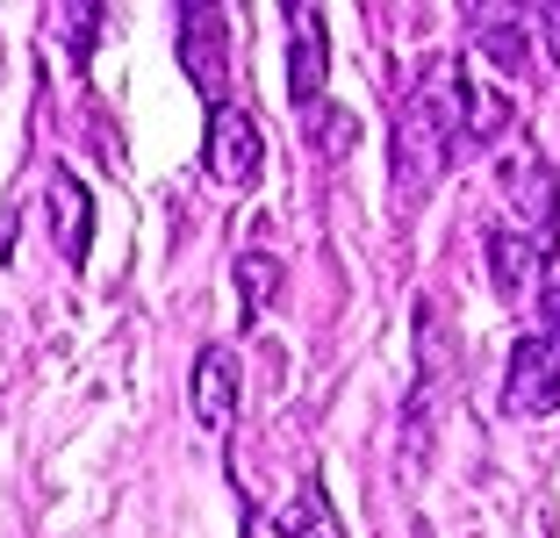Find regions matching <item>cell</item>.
I'll return each mask as SVG.
<instances>
[{
	"instance_id": "8fae6325",
	"label": "cell",
	"mask_w": 560,
	"mask_h": 538,
	"mask_svg": "<svg viewBox=\"0 0 560 538\" xmlns=\"http://www.w3.org/2000/svg\"><path fill=\"white\" fill-rule=\"evenodd\" d=\"M50 30L66 36V50H72V66H86V50H94V36H101V8L86 0V8H50Z\"/></svg>"
},
{
	"instance_id": "4fadbf2b",
	"label": "cell",
	"mask_w": 560,
	"mask_h": 538,
	"mask_svg": "<svg viewBox=\"0 0 560 538\" xmlns=\"http://www.w3.org/2000/svg\"><path fill=\"white\" fill-rule=\"evenodd\" d=\"M352 137H360V122H352L346 108H330V122H316V151H324V159H346Z\"/></svg>"
},
{
	"instance_id": "7c38bea8",
	"label": "cell",
	"mask_w": 560,
	"mask_h": 538,
	"mask_svg": "<svg viewBox=\"0 0 560 538\" xmlns=\"http://www.w3.org/2000/svg\"><path fill=\"white\" fill-rule=\"evenodd\" d=\"M237 280H245V316H259L266 302L280 294V266L266 259V252H252V259H237Z\"/></svg>"
},
{
	"instance_id": "30bf717a",
	"label": "cell",
	"mask_w": 560,
	"mask_h": 538,
	"mask_svg": "<svg viewBox=\"0 0 560 538\" xmlns=\"http://www.w3.org/2000/svg\"><path fill=\"white\" fill-rule=\"evenodd\" d=\"M475 50L489 58L503 80H517L525 72V8H475Z\"/></svg>"
},
{
	"instance_id": "8992f818",
	"label": "cell",
	"mask_w": 560,
	"mask_h": 538,
	"mask_svg": "<svg viewBox=\"0 0 560 538\" xmlns=\"http://www.w3.org/2000/svg\"><path fill=\"white\" fill-rule=\"evenodd\" d=\"M180 66L209 108L231 101V58H223V15L215 8H180Z\"/></svg>"
},
{
	"instance_id": "9c48e42d",
	"label": "cell",
	"mask_w": 560,
	"mask_h": 538,
	"mask_svg": "<svg viewBox=\"0 0 560 538\" xmlns=\"http://www.w3.org/2000/svg\"><path fill=\"white\" fill-rule=\"evenodd\" d=\"M245 538H338V517H330V495H324V481H302V495H295V510L288 517H252L245 524Z\"/></svg>"
},
{
	"instance_id": "6da1fadb",
	"label": "cell",
	"mask_w": 560,
	"mask_h": 538,
	"mask_svg": "<svg viewBox=\"0 0 560 538\" xmlns=\"http://www.w3.org/2000/svg\"><path fill=\"white\" fill-rule=\"evenodd\" d=\"M467 151H475V86H467L460 58H439V66L410 86V101L396 108V137H388L396 209H424V195L467 159Z\"/></svg>"
},
{
	"instance_id": "3957f363",
	"label": "cell",
	"mask_w": 560,
	"mask_h": 538,
	"mask_svg": "<svg viewBox=\"0 0 560 538\" xmlns=\"http://www.w3.org/2000/svg\"><path fill=\"white\" fill-rule=\"evenodd\" d=\"M503 409H511V417H553V409H560V280H546L539 324L511 344Z\"/></svg>"
},
{
	"instance_id": "ba28073f",
	"label": "cell",
	"mask_w": 560,
	"mask_h": 538,
	"mask_svg": "<svg viewBox=\"0 0 560 538\" xmlns=\"http://www.w3.org/2000/svg\"><path fill=\"white\" fill-rule=\"evenodd\" d=\"M50 237L66 252V266H86V237H94V195L80 173H50Z\"/></svg>"
},
{
	"instance_id": "7a4b0ae2",
	"label": "cell",
	"mask_w": 560,
	"mask_h": 538,
	"mask_svg": "<svg viewBox=\"0 0 560 538\" xmlns=\"http://www.w3.org/2000/svg\"><path fill=\"white\" fill-rule=\"evenodd\" d=\"M489 237L532 245L539 259L560 252V187H553V165H546L532 144L503 151V215L489 223Z\"/></svg>"
},
{
	"instance_id": "52a82bcc",
	"label": "cell",
	"mask_w": 560,
	"mask_h": 538,
	"mask_svg": "<svg viewBox=\"0 0 560 538\" xmlns=\"http://www.w3.org/2000/svg\"><path fill=\"white\" fill-rule=\"evenodd\" d=\"M195 417H201V431H215V438L237 431V352L231 344L195 352Z\"/></svg>"
},
{
	"instance_id": "5b68a950",
	"label": "cell",
	"mask_w": 560,
	"mask_h": 538,
	"mask_svg": "<svg viewBox=\"0 0 560 538\" xmlns=\"http://www.w3.org/2000/svg\"><path fill=\"white\" fill-rule=\"evenodd\" d=\"M324 66H330L324 8H288V101H295L302 115L324 108Z\"/></svg>"
},
{
	"instance_id": "277c9868",
	"label": "cell",
	"mask_w": 560,
	"mask_h": 538,
	"mask_svg": "<svg viewBox=\"0 0 560 538\" xmlns=\"http://www.w3.org/2000/svg\"><path fill=\"white\" fill-rule=\"evenodd\" d=\"M201 173H209V187H223V195H245L252 179L266 173V137H259V122H252L237 101L209 108V137H201Z\"/></svg>"
},
{
	"instance_id": "5bb4252c",
	"label": "cell",
	"mask_w": 560,
	"mask_h": 538,
	"mask_svg": "<svg viewBox=\"0 0 560 538\" xmlns=\"http://www.w3.org/2000/svg\"><path fill=\"white\" fill-rule=\"evenodd\" d=\"M532 30H539V44H546V58H553V66H560V0H546V8H532Z\"/></svg>"
}]
</instances>
